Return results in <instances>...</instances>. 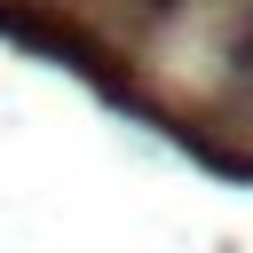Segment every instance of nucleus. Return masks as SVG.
<instances>
[{
  "mask_svg": "<svg viewBox=\"0 0 253 253\" xmlns=\"http://www.w3.org/2000/svg\"><path fill=\"white\" fill-rule=\"evenodd\" d=\"M142 8H150V16H166V8H174V0H142Z\"/></svg>",
  "mask_w": 253,
  "mask_h": 253,
  "instance_id": "obj_1",
  "label": "nucleus"
}]
</instances>
